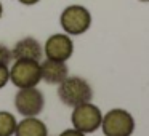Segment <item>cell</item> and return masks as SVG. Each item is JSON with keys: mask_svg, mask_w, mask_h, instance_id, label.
<instances>
[{"mask_svg": "<svg viewBox=\"0 0 149 136\" xmlns=\"http://www.w3.org/2000/svg\"><path fill=\"white\" fill-rule=\"evenodd\" d=\"M58 96L63 104L69 107L80 106L84 103H90L93 98V90L90 83L82 77H66L58 87Z\"/></svg>", "mask_w": 149, "mask_h": 136, "instance_id": "6da1fadb", "label": "cell"}, {"mask_svg": "<svg viewBox=\"0 0 149 136\" xmlns=\"http://www.w3.org/2000/svg\"><path fill=\"white\" fill-rule=\"evenodd\" d=\"M61 27L69 35H80L85 34L91 26V15L82 5H71L64 8L61 13Z\"/></svg>", "mask_w": 149, "mask_h": 136, "instance_id": "7a4b0ae2", "label": "cell"}, {"mask_svg": "<svg viewBox=\"0 0 149 136\" xmlns=\"http://www.w3.org/2000/svg\"><path fill=\"white\" fill-rule=\"evenodd\" d=\"M104 136H132L135 131V120L132 114L123 109H112L103 117Z\"/></svg>", "mask_w": 149, "mask_h": 136, "instance_id": "3957f363", "label": "cell"}, {"mask_svg": "<svg viewBox=\"0 0 149 136\" xmlns=\"http://www.w3.org/2000/svg\"><path fill=\"white\" fill-rule=\"evenodd\" d=\"M10 80L18 88L36 87L40 80V62L31 59H16L10 69Z\"/></svg>", "mask_w": 149, "mask_h": 136, "instance_id": "277c9868", "label": "cell"}, {"mask_svg": "<svg viewBox=\"0 0 149 136\" xmlns=\"http://www.w3.org/2000/svg\"><path fill=\"white\" fill-rule=\"evenodd\" d=\"M71 120L75 130H79L82 133H93L101 126L103 115H101V110L95 104L84 103L80 106L74 107Z\"/></svg>", "mask_w": 149, "mask_h": 136, "instance_id": "5b68a950", "label": "cell"}, {"mask_svg": "<svg viewBox=\"0 0 149 136\" xmlns=\"http://www.w3.org/2000/svg\"><path fill=\"white\" fill-rule=\"evenodd\" d=\"M43 93L36 87L21 88L15 96V107L24 117H36L43 110Z\"/></svg>", "mask_w": 149, "mask_h": 136, "instance_id": "8992f818", "label": "cell"}, {"mask_svg": "<svg viewBox=\"0 0 149 136\" xmlns=\"http://www.w3.org/2000/svg\"><path fill=\"white\" fill-rule=\"evenodd\" d=\"M45 56L55 61H68L74 53V43L68 34H53L45 42Z\"/></svg>", "mask_w": 149, "mask_h": 136, "instance_id": "52a82bcc", "label": "cell"}, {"mask_svg": "<svg viewBox=\"0 0 149 136\" xmlns=\"http://www.w3.org/2000/svg\"><path fill=\"white\" fill-rule=\"evenodd\" d=\"M43 56L42 45L34 37H24L18 40L15 48L11 50L13 59H31V61H40Z\"/></svg>", "mask_w": 149, "mask_h": 136, "instance_id": "ba28073f", "label": "cell"}, {"mask_svg": "<svg viewBox=\"0 0 149 136\" xmlns=\"http://www.w3.org/2000/svg\"><path fill=\"white\" fill-rule=\"evenodd\" d=\"M69 74L66 61H55L47 58L43 64H40V75L50 85H59Z\"/></svg>", "mask_w": 149, "mask_h": 136, "instance_id": "9c48e42d", "label": "cell"}, {"mask_svg": "<svg viewBox=\"0 0 149 136\" xmlns=\"http://www.w3.org/2000/svg\"><path fill=\"white\" fill-rule=\"evenodd\" d=\"M15 136H48L45 123L36 117H26L16 125Z\"/></svg>", "mask_w": 149, "mask_h": 136, "instance_id": "30bf717a", "label": "cell"}, {"mask_svg": "<svg viewBox=\"0 0 149 136\" xmlns=\"http://www.w3.org/2000/svg\"><path fill=\"white\" fill-rule=\"evenodd\" d=\"M16 119L7 110H0V136H13L16 130Z\"/></svg>", "mask_w": 149, "mask_h": 136, "instance_id": "8fae6325", "label": "cell"}, {"mask_svg": "<svg viewBox=\"0 0 149 136\" xmlns=\"http://www.w3.org/2000/svg\"><path fill=\"white\" fill-rule=\"evenodd\" d=\"M11 51L5 45L0 43V66H8L11 62Z\"/></svg>", "mask_w": 149, "mask_h": 136, "instance_id": "7c38bea8", "label": "cell"}, {"mask_svg": "<svg viewBox=\"0 0 149 136\" xmlns=\"http://www.w3.org/2000/svg\"><path fill=\"white\" fill-rule=\"evenodd\" d=\"M8 80H10V71H8V66H0V88H3Z\"/></svg>", "mask_w": 149, "mask_h": 136, "instance_id": "4fadbf2b", "label": "cell"}, {"mask_svg": "<svg viewBox=\"0 0 149 136\" xmlns=\"http://www.w3.org/2000/svg\"><path fill=\"white\" fill-rule=\"evenodd\" d=\"M59 136H85V133H82V131H79V130L72 128V130H64Z\"/></svg>", "mask_w": 149, "mask_h": 136, "instance_id": "5bb4252c", "label": "cell"}, {"mask_svg": "<svg viewBox=\"0 0 149 136\" xmlns=\"http://www.w3.org/2000/svg\"><path fill=\"white\" fill-rule=\"evenodd\" d=\"M18 2L23 5H36V3H39L40 0H18Z\"/></svg>", "mask_w": 149, "mask_h": 136, "instance_id": "9a60e30c", "label": "cell"}, {"mask_svg": "<svg viewBox=\"0 0 149 136\" xmlns=\"http://www.w3.org/2000/svg\"><path fill=\"white\" fill-rule=\"evenodd\" d=\"M2 15H3V7H2V2H0V18H2Z\"/></svg>", "mask_w": 149, "mask_h": 136, "instance_id": "2e32d148", "label": "cell"}, {"mask_svg": "<svg viewBox=\"0 0 149 136\" xmlns=\"http://www.w3.org/2000/svg\"><path fill=\"white\" fill-rule=\"evenodd\" d=\"M141 2H149V0H141Z\"/></svg>", "mask_w": 149, "mask_h": 136, "instance_id": "e0dca14e", "label": "cell"}]
</instances>
